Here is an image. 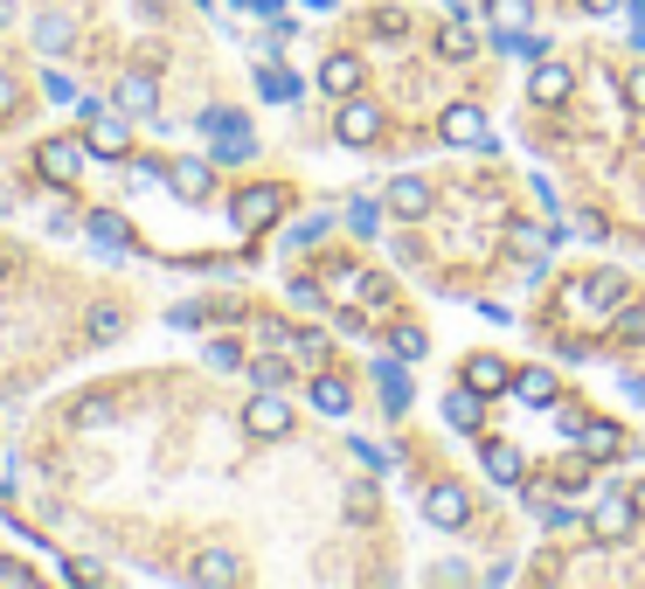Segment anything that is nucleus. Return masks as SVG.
Returning a JSON list of instances; mask_svg holds the SVG:
<instances>
[{
    "mask_svg": "<svg viewBox=\"0 0 645 589\" xmlns=\"http://www.w3.org/2000/svg\"><path fill=\"white\" fill-rule=\"evenodd\" d=\"M236 8H243V14H251V0H236Z\"/></svg>",
    "mask_w": 645,
    "mask_h": 589,
    "instance_id": "52",
    "label": "nucleus"
},
{
    "mask_svg": "<svg viewBox=\"0 0 645 589\" xmlns=\"http://www.w3.org/2000/svg\"><path fill=\"white\" fill-rule=\"evenodd\" d=\"M292 424H299V416H292V403H284L278 389H257L251 403H243V430H251L257 444H284V437H292Z\"/></svg>",
    "mask_w": 645,
    "mask_h": 589,
    "instance_id": "6",
    "label": "nucleus"
},
{
    "mask_svg": "<svg viewBox=\"0 0 645 589\" xmlns=\"http://www.w3.org/2000/svg\"><path fill=\"white\" fill-rule=\"evenodd\" d=\"M348 451H354V465H362V471H375V479H382V471H395V451H389V444H368V437H348Z\"/></svg>",
    "mask_w": 645,
    "mask_h": 589,
    "instance_id": "32",
    "label": "nucleus"
},
{
    "mask_svg": "<svg viewBox=\"0 0 645 589\" xmlns=\"http://www.w3.org/2000/svg\"><path fill=\"white\" fill-rule=\"evenodd\" d=\"M84 333H90V340H119V333H125V312H119V306H90V312H84Z\"/></svg>",
    "mask_w": 645,
    "mask_h": 589,
    "instance_id": "34",
    "label": "nucleus"
},
{
    "mask_svg": "<svg viewBox=\"0 0 645 589\" xmlns=\"http://www.w3.org/2000/svg\"><path fill=\"white\" fill-rule=\"evenodd\" d=\"M486 42L500 49V56H514V63H541V56H548V49H541V35H527V28H492Z\"/></svg>",
    "mask_w": 645,
    "mask_h": 589,
    "instance_id": "25",
    "label": "nucleus"
},
{
    "mask_svg": "<svg viewBox=\"0 0 645 589\" xmlns=\"http://www.w3.org/2000/svg\"><path fill=\"white\" fill-rule=\"evenodd\" d=\"M416 513H424L438 535H465V527H472V492H465V486H451V479H438V486H424Z\"/></svg>",
    "mask_w": 645,
    "mask_h": 589,
    "instance_id": "4",
    "label": "nucleus"
},
{
    "mask_svg": "<svg viewBox=\"0 0 645 589\" xmlns=\"http://www.w3.org/2000/svg\"><path fill=\"white\" fill-rule=\"evenodd\" d=\"M479 465H486V479H492V486H521V479H527L521 444H507V437H486V444H479Z\"/></svg>",
    "mask_w": 645,
    "mask_h": 589,
    "instance_id": "14",
    "label": "nucleus"
},
{
    "mask_svg": "<svg viewBox=\"0 0 645 589\" xmlns=\"http://www.w3.org/2000/svg\"><path fill=\"white\" fill-rule=\"evenodd\" d=\"M583 520H591V541L597 548H624V541L638 535V506H632V492H624V486H604Z\"/></svg>",
    "mask_w": 645,
    "mask_h": 589,
    "instance_id": "3",
    "label": "nucleus"
},
{
    "mask_svg": "<svg viewBox=\"0 0 645 589\" xmlns=\"http://www.w3.org/2000/svg\"><path fill=\"white\" fill-rule=\"evenodd\" d=\"M111 105H119L125 119H154V111H160V84H154V70H125L119 90H111Z\"/></svg>",
    "mask_w": 645,
    "mask_h": 589,
    "instance_id": "12",
    "label": "nucleus"
},
{
    "mask_svg": "<svg viewBox=\"0 0 645 589\" xmlns=\"http://www.w3.org/2000/svg\"><path fill=\"white\" fill-rule=\"evenodd\" d=\"M84 222H90V236H98L105 257H132V222L119 216V208H90Z\"/></svg>",
    "mask_w": 645,
    "mask_h": 589,
    "instance_id": "18",
    "label": "nucleus"
},
{
    "mask_svg": "<svg viewBox=\"0 0 645 589\" xmlns=\"http://www.w3.org/2000/svg\"><path fill=\"white\" fill-rule=\"evenodd\" d=\"M576 451H583L591 465H611V458H624V430L597 416V424H583V430H576Z\"/></svg>",
    "mask_w": 645,
    "mask_h": 589,
    "instance_id": "19",
    "label": "nucleus"
},
{
    "mask_svg": "<svg viewBox=\"0 0 645 589\" xmlns=\"http://www.w3.org/2000/svg\"><path fill=\"white\" fill-rule=\"evenodd\" d=\"M306 8H313V14H333V0H306Z\"/></svg>",
    "mask_w": 645,
    "mask_h": 589,
    "instance_id": "51",
    "label": "nucleus"
},
{
    "mask_svg": "<svg viewBox=\"0 0 645 589\" xmlns=\"http://www.w3.org/2000/svg\"><path fill=\"white\" fill-rule=\"evenodd\" d=\"M251 154H257V139H251L243 125H230V132H216V154H208V160L230 167V160H251Z\"/></svg>",
    "mask_w": 645,
    "mask_h": 589,
    "instance_id": "30",
    "label": "nucleus"
},
{
    "mask_svg": "<svg viewBox=\"0 0 645 589\" xmlns=\"http://www.w3.org/2000/svg\"><path fill=\"white\" fill-rule=\"evenodd\" d=\"M70 35H77V28H70V14H35V49H42V56H63Z\"/></svg>",
    "mask_w": 645,
    "mask_h": 589,
    "instance_id": "27",
    "label": "nucleus"
},
{
    "mask_svg": "<svg viewBox=\"0 0 645 589\" xmlns=\"http://www.w3.org/2000/svg\"><path fill=\"white\" fill-rule=\"evenodd\" d=\"M389 347L403 354V360H424L430 354V333L424 327H389Z\"/></svg>",
    "mask_w": 645,
    "mask_h": 589,
    "instance_id": "37",
    "label": "nucleus"
},
{
    "mask_svg": "<svg viewBox=\"0 0 645 589\" xmlns=\"http://www.w3.org/2000/svg\"><path fill=\"white\" fill-rule=\"evenodd\" d=\"M284 347H292V360H299V368H327L333 340H327V333H292V340H284Z\"/></svg>",
    "mask_w": 645,
    "mask_h": 589,
    "instance_id": "29",
    "label": "nucleus"
},
{
    "mask_svg": "<svg viewBox=\"0 0 645 589\" xmlns=\"http://www.w3.org/2000/svg\"><path fill=\"white\" fill-rule=\"evenodd\" d=\"M576 8H583V14H618L624 0H576Z\"/></svg>",
    "mask_w": 645,
    "mask_h": 589,
    "instance_id": "48",
    "label": "nucleus"
},
{
    "mask_svg": "<svg viewBox=\"0 0 645 589\" xmlns=\"http://www.w3.org/2000/svg\"><path fill=\"white\" fill-rule=\"evenodd\" d=\"M251 333L264 340V347H284V340H292V327H284V319H271V312H264V319H251Z\"/></svg>",
    "mask_w": 645,
    "mask_h": 589,
    "instance_id": "44",
    "label": "nucleus"
},
{
    "mask_svg": "<svg viewBox=\"0 0 645 589\" xmlns=\"http://www.w3.org/2000/svg\"><path fill=\"white\" fill-rule=\"evenodd\" d=\"M167 195L187 201V208H202L208 195H216V160H167Z\"/></svg>",
    "mask_w": 645,
    "mask_h": 589,
    "instance_id": "9",
    "label": "nucleus"
},
{
    "mask_svg": "<svg viewBox=\"0 0 645 589\" xmlns=\"http://www.w3.org/2000/svg\"><path fill=\"white\" fill-rule=\"evenodd\" d=\"M445 424H451V430H465V437H479V424H486V395L459 382V389L445 395Z\"/></svg>",
    "mask_w": 645,
    "mask_h": 589,
    "instance_id": "21",
    "label": "nucleus"
},
{
    "mask_svg": "<svg viewBox=\"0 0 645 589\" xmlns=\"http://www.w3.org/2000/svg\"><path fill=\"white\" fill-rule=\"evenodd\" d=\"M284 208H292V195H284V187L278 181H257V187H243V195L230 201V222H236V230H271V222L284 216Z\"/></svg>",
    "mask_w": 645,
    "mask_h": 589,
    "instance_id": "5",
    "label": "nucleus"
},
{
    "mask_svg": "<svg viewBox=\"0 0 645 589\" xmlns=\"http://www.w3.org/2000/svg\"><path fill=\"white\" fill-rule=\"evenodd\" d=\"M382 201H389V216H395V222H424L430 208H438V195H430V181H424V174H395Z\"/></svg>",
    "mask_w": 645,
    "mask_h": 589,
    "instance_id": "11",
    "label": "nucleus"
},
{
    "mask_svg": "<svg viewBox=\"0 0 645 589\" xmlns=\"http://www.w3.org/2000/svg\"><path fill=\"white\" fill-rule=\"evenodd\" d=\"M569 98H576V77H569V63H548V56H541V63L527 70V105H535V111H562Z\"/></svg>",
    "mask_w": 645,
    "mask_h": 589,
    "instance_id": "10",
    "label": "nucleus"
},
{
    "mask_svg": "<svg viewBox=\"0 0 645 589\" xmlns=\"http://www.w3.org/2000/svg\"><path fill=\"white\" fill-rule=\"evenodd\" d=\"M535 0H492V28H527Z\"/></svg>",
    "mask_w": 645,
    "mask_h": 589,
    "instance_id": "40",
    "label": "nucleus"
},
{
    "mask_svg": "<svg viewBox=\"0 0 645 589\" xmlns=\"http://www.w3.org/2000/svg\"><path fill=\"white\" fill-rule=\"evenodd\" d=\"M632 8V49H645V0H624Z\"/></svg>",
    "mask_w": 645,
    "mask_h": 589,
    "instance_id": "47",
    "label": "nucleus"
},
{
    "mask_svg": "<svg viewBox=\"0 0 645 589\" xmlns=\"http://www.w3.org/2000/svg\"><path fill=\"white\" fill-rule=\"evenodd\" d=\"M562 306L569 312H618L624 306V271H597V278H576V284H569V292H562Z\"/></svg>",
    "mask_w": 645,
    "mask_h": 589,
    "instance_id": "7",
    "label": "nucleus"
},
{
    "mask_svg": "<svg viewBox=\"0 0 645 589\" xmlns=\"http://www.w3.org/2000/svg\"><path fill=\"white\" fill-rule=\"evenodd\" d=\"M90 160H98V154H90V139H77V132H56V139H35V174H42L49 187H77Z\"/></svg>",
    "mask_w": 645,
    "mask_h": 589,
    "instance_id": "2",
    "label": "nucleus"
},
{
    "mask_svg": "<svg viewBox=\"0 0 645 589\" xmlns=\"http://www.w3.org/2000/svg\"><path fill=\"white\" fill-rule=\"evenodd\" d=\"M632 506H638V520H645V479H638V486H632Z\"/></svg>",
    "mask_w": 645,
    "mask_h": 589,
    "instance_id": "49",
    "label": "nucleus"
},
{
    "mask_svg": "<svg viewBox=\"0 0 645 589\" xmlns=\"http://www.w3.org/2000/svg\"><path fill=\"white\" fill-rule=\"evenodd\" d=\"M375 389H382V409L403 416L410 409V375H403V354L395 360H375Z\"/></svg>",
    "mask_w": 645,
    "mask_h": 589,
    "instance_id": "23",
    "label": "nucleus"
},
{
    "mask_svg": "<svg viewBox=\"0 0 645 589\" xmlns=\"http://www.w3.org/2000/svg\"><path fill=\"white\" fill-rule=\"evenodd\" d=\"M77 111H84V139H90L98 160H125L132 154V119L111 98H77Z\"/></svg>",
    "mask_w": 645,
    "mask_h": 589,
    "instance_id": "1",
    "label": "nucleus"
},
{
    "mask_svg": "<svg viewBox=\"0 0 645 589\" xmlns=\"http://www.w3.org/2000/svg\"><path fill=\"white\" fill-rule=\"evenodd\" d=\"M299 90H306V84L284 77V70H257V98H264V105H292Z\"/></svg>",
    "mask_w": 645,
    "mask_h": 589,
    "instance_id": "31",
    "label": "nucleus"
},
{
    "mask_svg": "<svg viewBox=\"0 0 645 589\" xmlns=\"http://www.w3.org/2000/svg\"><path fill=\"white\" fill-rule=\"evenodd\" d=\"M382 222H389V201H382V195H354V201H348V230L362 236V243L382 236Z\"/></svg>",
    "mask_w": 645,
    "mask_h": 589,
    "instance_id": "24",
    "label": "nucleus"
},
{
    "mask_svg": "<svg viewBox=\"0 0 645 589\" xmlns=\"http://www.w3.org/2000/svg\"><path fill=\"white\" fill-rule=\"evenodd\" d=\"M313 409H319V416H348V409H354V382H348V375H327V368H319V375H313Z\"/></svg>",
    "mask_w": 645,
    "mask_h": 589,
    "instance_id": "22",
    "label": "nucleus"
},
{
    "mask_svg": "<svg viewBox=\"0 0 645 589\" xmlns=\"http://www.w3.org/2000/svg\"><path fill=\"white\" fill-rule=\"evenodd\" d=\"M618 340H624V347H638V340H645V312L638 306H618Z\"/></svg>",
    "mask_w": 645,
    "mask_h": 589,
    "instance_id": "43",
    "label": "nucleus"
},
{
    "mask_svg": "<svg viewBox=\"0 0 645 589\" xmlns=\"http://www.w3.org/2000/svg\"><path fill=\"white\" fill-rule=\"evenodd\" d=\"M438 139H445V146H486V111H479V105H445Z\"/></svg>",
    "mask_w": 645,
    "mask_h": 589,
    "instance_id": "16",
    "label": "nucleus"
},
{
    "mask_svg": "<svg viewBox=\"0 0 645 589\" xmlns=\"http://www.w3.org/2000/svg\"><path fill=\"white\" fill-rule=\"evenodd\" d=\"M375 500H382V492H375V471L362 486H348V520H375Z\"/></svg>",
    "mask_w": 645,
    "mask_h": 589,
    "instance_id": "38",
    "label": "nucleus"
},
{
    "mask_svg": "<svg viewBox=\"0 0 645 589\" xmlns=\"http://www.w3.org/2000/svg\"><path fill=\"white\" fill-rule=\"evenodd\" d=\"M445 56V63H472V56H479V28H472V14L465 8H451V22L438 28V42H430Z\"/></svg>",
    "mask_w": 645,
    "mask_h": 589,
    "instance_id": "15",
    "label": "nucleus"
},
{
    "mask_svg": "<svg viewBox=\"0 0 645 589\" xmlns=\"http://www.w3.org/2000/svg\"><path fill=\"white\" fill-rule=\"evenodd\" d=\"M624 105H632V111H645V63L632 70V77H624Z\"/></svg>",
    "mask_w": 645,
    "mask_h": 589,
    "instance_id": "45",
    "label": "nucleus"
},
{
    "mask_svg": "<svg viewBox=\"0 0 645 589\" xmlns=\"http://www.w3.org/2000/svg\"><path fill=\"white\" fill-rule=\"evenodd\" d=\"M284 382H292V360H278V354L251 360V389H284Z\"/></svg>",
    "mask_w": 645,
    "mask_h": 589,
    "instance_id": "33",
    "label": "nucleus"
},
{
    "mask_svg": "<svg viewBox=\"0 0 645 589\" xmlns=\"http://www.w3.org/2000/svg\"><path fill=\"white\" fill-rule=\"evenodd\" d=\"M319 292H327L333 306H362V298H368V284H362V271H354V263H333Z\"/></svg>",
    "mask_w": 645,
    "mask_h": 589,
    "instance_id": "26",
    "label": "nucleus"
},
{
    "mask_svg": "<svg viewBox=\"0 0 645 589\" xmlns=\"http://www.w3.org/2000/svg\"><path fill=\"white\" fill-rule=\"evenodd\" d=\"M333 139H340V146H375V139H382V111H375L362 90H354V98H340V111H333Z\"/></svg>",
    "mask_w": 645,
    "mask_h": 589,
    "instance_id": "8",
    "label": "nucleus"
},
{
    "mask_svg": "<svg viewBox=\"0 0 645 589\" xmlns=\"http://www.w3.org/2000/svg\"><path fill=\"white\" fill-rule=\"evenodd\" d=\"M202 360H208L216 375H230L236 360H243V347H236V340H208V354H202Z\"/></svg>",
    "mask_w": 645,
    "mask_h": 589,
    "instance_id": "42",
    "label": "nucleus"
},
{
    "mask_svg": "<svg viewBox=\"0 0 645 589\" xmlns=\"http://www.w3.org/2000/svg\"><path fill=\"white\" fill-rule=\"evenodd\" d=\"M243 576V562L230 555V548H208V555L195 562V582H236Z\"/></svg>",
    "mask_w": 645,
    "mask_h": 589,
    "instance_id": "28",
    "label": "nucleus"
},
{
    "mask_svg": "<svg viewBox=\"0 0 645 589\" xmlns=\"http://www.w3.org/2000/svg\"><path fill=\"white\" fill-rule=\"evenodd\" d=\"M333 230V216H313V222H299V230H284V250H313L319 236Z\"/></svg>",
    "mask_w": 645,
    "mask_h": 589,
    "instance_id": "39",
    "label": "nucleus"
},
{
    "mask_svg": "<svg viewBox=\"0 0 645 589\" xmlns=\"http://www.w3.org/2000/svg\"><path fill=\"white\" fill-rule=\"evenodd\" d=\"M362 77H368V70H362V56H348V49L319 63V90H333V98H354V90H362Z\"/></svg>",
    "mask_w": 645,
    "mask_h": 589,
    "instance_id": "20",
    "label": "nucleus"
},
{
    "mask_svg": "<svg viewBox=\"0 0 645 589\" xmlns=\"http://www.w3.org/2000/svg\"><path fill=\"white\" fill-rule=\"evenodd\" d=\"M459 382H465V389H479L486 403H492V395H507V389H514V368H507L500 354H465Z\"/></svg>",
    "mask_w": 645,
    "mask_h": 589,
    "instance_id": "13",
    "label": "nucleus"
},
{
    "mask_svg": "<svg viewBox=\"0 0 645 589\" xmlns=\"http://www.w3.org/2000/svg\"><path fill=\"white\" fill-rule=\"evenodd\" d=\"M14 22V0H0V28H8Z\"/></svg>",
    "mask_w": 645,
    "mask_h": 589,
    "instance_id": "50",
    "label": "nucleus"
},
{
    "mask_svg": "<svg viewBox=\"0 0 645 589\" xmlns=\"http://www.w3.org/2000/svg\"><path fill=\"white\" fill-rule=\"evenodd\" d=\"M368 35H382V42H403V35H410V14H403V8H375V14H368Z\"/></svg>",
    "mask_w": 645,
    "mask_h": 589,
    "instance_id": "35",
    "label": "nucleus"
},
{
    "mask_svg": "<svg viewBox=\"0 0 645 589\" xmlns=\"http://www.w3.org/2000/svg\"><path fill=\"white\" fill-rule=\"evenodd\" d=\"M430 582H472V568L465 562H438V568H430Z\"/></svg>",
    "mask_w": 645,
    "mask_h": 589,
    "instance_id": "46",
    "label": "nucleus"
},
{
    "mask_svg": "<svg viewBox=\"0 0 645 589\" xmlns=\"http://www.w3.org/2000/svg\"><path fill=\"white\" fill-rule=\"evenodd\" d=\"M507 395L527 403V409H556V403H562V382H556L548 368H514V389H507Z\"/></svg>",
    "mask_w": 645,
    "mask_h": 589,
    "instance_id": "17",
    "label": "nucleus"
},
{
    "mask_svg": "<svg viewBox=\"0 0 645 589\" xmlns=\"http://www.w3.org/2000/svg\"><path fill=\"white\" fill-rule=\"evenodd\" d=\"M28 105V90H22V77H14V70H0V125L14 119V111Z\"/></svg>",
    "mask_w": 645,
    "mask_h": 589,
    "instance_id": "41",
    "label": "nucleus"
},
{
    "mask_svg": "<svg viewBox=\"0 0 645 589\" xmlns=\"http://www.w3.org/2000/svg\"><path fill=\"white\" fill-rule=\"evenodd\" d=\"M70 424H77V430L111 424V395H84V403H70Z\"/></svg>",
    "mask_w": 645,
    "mask_h": 589,
    "instance_id": "36",
    "label": "nucleus"
}]
</instances>
